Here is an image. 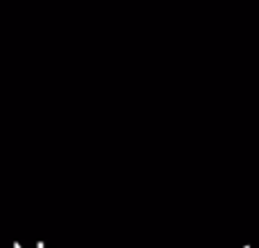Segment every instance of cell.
Segmentation results:
<instances>
[]
</instances>
